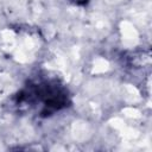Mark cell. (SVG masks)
Here are the masks:
<instances>
[{
    "label": "cell",
    "mask_w": 152,
    "mask_h": 152,
    "mask_svg": "<svg viewBox=\"0 0 152 152\" xmlns=\"http://www.w3.org/2000/svg\"><path fill=\"white\" fill-rule=\"evenodd\" d=\"M68 1L76 6H86L89 2V0H68Z\"/></svg>",
    "instance_id": "cell-2"
},
{
    "label": "cell",
    "mask_w": 152,
    "mask_h": 152,
    "mask_svg": "<svg viewBox=\"0 0 152 152\" xmlns=\"http://www.w3.org/2000/svg\"><path fill=\"white\" fill-rule=\"evenodd\" d=\"M17 99L18 104L40 103L39 115L42 118H48L71 103L68 89L55 80L32 82L18 94Z\"/></svg>",
    "instance_id": "cell-1"
}]
</instances>
